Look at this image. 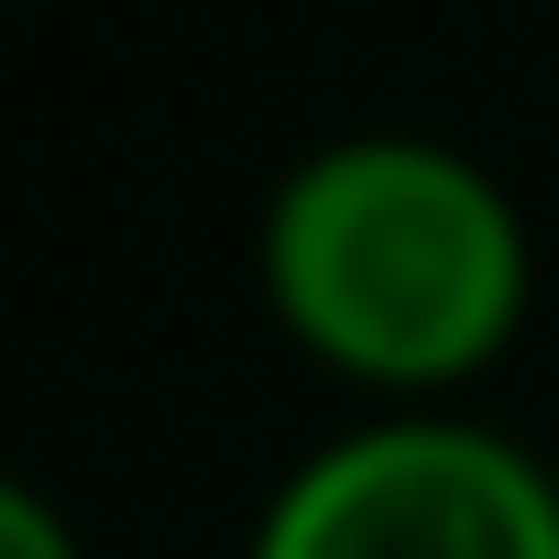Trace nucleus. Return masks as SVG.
I'll list each match as a JSON object with an SVG mask.
<instances>
[{
  "label": "nucleus",
  "mask_w": 559,
  "mask_h": 559,
  "mask_svg": "<svg viewBox=\"0 0 559 559\" xmlns=\"http://www.w3.org/2000/svg\"><path fill=\"white\" fill-rule=\"evenodd\" d=\"M263 308L319 373L439 406L526 330L537 252L515 198L428 132H341L263 198Z\"/></svg>",
  "instance_id": "1"
},
{
  "label": "nucleus",
  "mask_w": 559,
  "mask_h": 559,
  "mask_svg": "<svg viewBox=\"0 0 559 559\" xmlns=\"http://www.w3.org/2000/svg\"><path fill=\"white\" fill-rule=\"evenodd\" d=\"M252 559H559V483L472 417L384 406L263 493Z\"/></svg>",
  "instance_id": "2"
},
{
  "label": "nucleus",
  "mask_w": 559,
  "mask_h": 559,
  "mask_svg": "<svg viewBox=\"0 0 559 559\" xmlns=\"http://www.w3.org/2000/svg\"><path fill=\"white\" fill-rule=\"evenodd\" d=\"M0 559H78V526L34 483H12V493H0Z\"/></svg>",
  "instance_id": "3"
}]
</instances>
